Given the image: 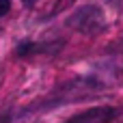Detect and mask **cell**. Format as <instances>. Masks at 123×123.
<instances>
[{
  "label": "cell",
  "mask_w": 123,
  "mask_h": 123,
  "mask_svg": "<svg viewBox=\"0 0 123 123\" xmlns=\"http://www.w3.org/2000/svg\"><path fill=\"white\" fill-rule=\"evenodd\" d=\"M9 9H11V2H9V0H0V17H2V15H6V13H9Z\"/></svg>",
  "instance_id": "obj_1"
},
{
  "label": "cell",
  "mask_w": 123,
  "mask_h": 123,
  "mask_svg": "<svg viewBox=\"0 0 123 123\" xmlns=\"http://www.w3.org/2000/svg\"><path fill=\"white\" fill-rule=\"evenodd\" d=\"M24 2V6H32V4H37V0H22Z\"/></svg>",
  "instance_id": "obj_2"
}]
</instances>
